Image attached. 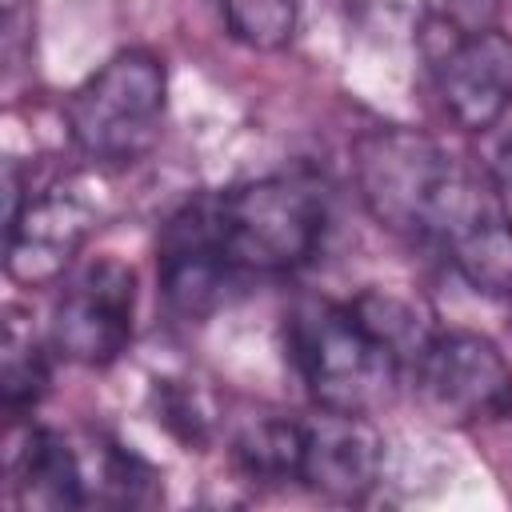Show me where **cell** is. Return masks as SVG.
I'll return each mask as SVG.
<instances>
[{
  "label": "cell",
  "mask_w": 512,
  "mask_h": 512,
  "mask_svg": "<svg viewBox=\"0 0 512 512\" xmlns=\"http://www.w3.org/2000/svg\"><path fill=\"white\" fill-rule=\"evenodd\" d=\"M384 472V436L364 412L316 408L300 416V464L296 484L324 500L360 504L372 496Z\"/></svg>",
  "instance_id": "8"
},
{
  "label": "cell",
  "mask_w": 512,
  "mask_h": 512,
  "mask_svg": "<svg viewBox=\"0 0 512 512\" xmlns=\"http://www.w3.org/2000/svg\"><path fill=\"white\" fill-rule=\"evenodd\" d=\"M136 324V272L116 256L84 260L60 288L48 320L56 356L80 368H108L132 344Z\"/></svg>",
  "instance_id": "7"
},
{
  "label": "cell",
  "mask_w": 512,
  "mask_h": 512,
  "mask_svg": "<svg viewBox=\"0 0 512 512\" xmlns=\"http://www.w3.org/2000/svg\"><path fill=\"white\" fill-rule=\"evenodd\" d=\"M156 420L188 448H200L208 444V416L196 400V392L188 384H176V380H156Z\"/></svg>",
  "instance_id": "15"
},
{
  "label": "cell",
  "mask_w": 512,
  "mask_h": 512,
  "mask_svg": "<svg viewBox=\"0 0 512 512\" xmlns=\"http://www.w3.org/2000/svg\"><path fill=\"white\" fill-rule=\"evenodd\" d=\"M420 408L436 424L472 428L512 416V364L472 328H436L408 368Z\"/></svg>",
  "instance_id": "6"
},
{
  "label": "cell",
  "mask_w": 512,
  "mask_h": 512,
  "mask_svg": "<svg viewBox=\"0 0 512 512\" xmlns=\"http://www.w3.org/2000/svg\"><path fill=\"white\" fill-rule=\"evenodd\" d=\"M220 8L228 32L256 52L284 48L300 20V0H220Z\"/></svg>",
  "instance_id": "14"
},
{
  "label": "cell",
  "mask_w": 512,
  "mask_h": 512,
  "mask_svg": "<svg viewBox=\"0 0 512 512\" xmlns=\"http://www.w3.org/2000/svg\"><path fill=\"white\" fill-rule=\"evenodd\" d=\"M352 180L384 232L436 252L472 292L512 300V212L500 180L400 124L356 136Z\"/></svg>",
  "instance_id": "1"
},
{
  "label": "cell",
  "mask_w": 512,
  "mask_h": 512,
  "mask_svg": "<svg viewBox=\"0 0 512 512\" xmlns=\"http://www.w3.org/2000/svg\"><path fill=\"white\" fill-rule=\"evenodd\" d=\"M352 308L376 328V336H384L404 356L408 368H412L416 352L428 344V336L436 332L432 320H428V312L416 300H408V296H400L392 288H368V292L352 296Z\"/></svg>",
  "instance_id": "13"
},
{
  "label": "cell",
  "mask_w": 512,
  "mask_h": 512,
  "mask_svg": "<svg viewBox=\"0 0 512 512\" xmlns=\"http://www.w3.org/2000/svg\"><path fill=\"white\" fill-rule=\"evenodd\" d=\"M328 232V192L308 172L240 180L184 200L156 236V276L172 312L204 320L252 276L304 268Z\"/></svg>",
  "instance_id": "2"
},
{
  "label": "cell",
  "mask_w": 512,
  "mask_h": 512,
  "mask_svg": "<svg viewBox=\"0 0 512 512\" xmlns=\"http://www.w3.org/2000/svg\"><path fill=\"white\" fill-rule=\"evenodd\" d=\"M8 492L12 504L28 512L88 508L84 444L56 428L28 424L8 448Z\"/></svg>",
  "instance_id": "10"
},
{
  "label": "cell",
  "mask_w": 512,
  "mask_h": 512,
  "mask_svg": "<svg viewBox=\"0 0 512 512\" xmlns=\"http://www.w3.org/2000/svg\"><path fill=\"white\" fill-rule=\"evenodd\" d=\"M436 96L464 132H488L512 108V36L492 28L448 36L436 56Z\"/></svg>",
  "instance_id": "9"
},
{
  "label": "cell",
  "mask_w": 512,
  "mask_h": 512,
  "mask_svg": "<svg viewBox=\"0 0 512 512\" xmlns=\"http://www.w3.org/2000/svg\"><path fill=\"white\" fill-rule=\"evenodd\" d=\"M32 8L28 0H4V60H8V80L32 52Z\"/></svg>",
  "instance_id": "17"
},
{
  "label": "cell",
  "mask_w": 512,
  "mask_h": 512,
  "mask_svg": "<svg viewBox=\"0 0 512 512\" xmlns=\"http://www.w3.org/2000/svg\"><path fill=\"white\" fill-rule=\"evenodd\" d=\"M232 464L260 484H296L300 416L268 412V416L244 420L232 436Z\"/></svg>",
  "instance_id": "11"
},
{
  "label": "cell",
  "mask_w": 512,
  "mask_h": 512,
  "mask_svg": "<svg viewBox=\"0 0 512 512\" xmlns=\"http://www.w3.org/2000/svg\"><path fill=\"white\" fill-rule=\"evenodd\" d=\"M284 356L316 408L372 416L408 376L404 356L376 336L352 300L304 296L284 316Z\"/></svg>",
  "instance_id": "3"
},
{
  "label": "cell",
  "mask_w": 512,
  "mask_h": 512,
  "mask_svg": "<svg viewBox=\"0 0 512 512\" xmlns=\"http://www.w3.org/2000/svg\"><path fill=\"white\" fill-rule=\"evenodd\" d=\"M500 184H508V188H512V144L500 152Z\"/></svg>",
  "instance_id": "18"
},
{
  "label": "cell",
  "mask_w": 512,
  "mask_h": 512,
  "mask_svg": "<svg viewBox=\"0 0 512 512\" xmlns=\"http://www.w3.org/2000/svg\"><path fill=\"white\" fill-rule=\"evenodd\" d=\"M168 108V68L148 48H124L104 60L64 100V128L84 164L116 172L140 164L160 132Z\"/></svg>",
  "instance_id": "4"
},
{
  "label": "cell",
  "mask_w": 512,
  "mask_h": 512,
  "mask_svg": "<svg viewBox=\"0 0 512 512\" xmlns=\"http://www.w3.org/2000/svg\"><path fill=\"white\" fill-rule=\"evenodd\" d=\"M416 4L428 16V24L440 28L444 36L492 28L496 12H500V0H416Z\"/></svg>",
  "instance_id": "16"
},
{
  "label": "cell",
  "mask_w": 512,
  "mask_h": 512,
  "mask_svg": "<svg viewBox=\"0 0 512 512\" xmlns=\"http://www.w3.org/2000/svg\"><path fill=\"white\" fill-rule=\"evenodd\" d=\"M4 344H0V404L8 412V420H16L20 412L36 408L48 392L52 368H48V352L44 344L32 336V328L20 320L16 308L4 312Z\"/></svg>",
  "instance_id": "12"
},
{
  "label": "cell",
  "mask_w": 512,
  "mask_h": 512,
  "mask_svg": "<svg viewBox=\"0 0 512 512\" xmlns=\"http://www.w3.org/2000/svg\"><path fill=\"white\" fill-rule=\"evenodd\" d=\"M100 212L76 176H56L32 184L20 160L4 164V272L24 288L56 284L84 240L92 236Z\"/></svg>",
  "instance_id": "5"
}]
</instances>
